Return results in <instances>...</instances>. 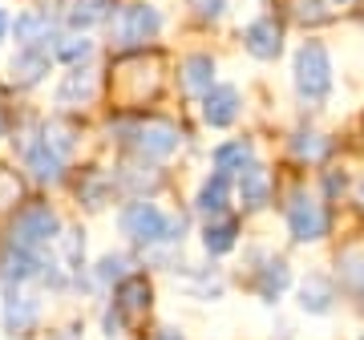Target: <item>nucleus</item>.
I'll return each instance as SVG.
<instances>
[{"label":"nucleus","instance_id":"14","mask_svg":"<svg viewBox=\"0 0 364 340\" xmlns=\"http://www.w3.org/2000/svg\"><path fill=\"white\" fill-rule=\"evenodd\" d=\"M239 90L235 85H210L207 93H203V122L207 126H215V130H223V126H231L235 118H239Z\"/></svg>","mask_w":364,"mask_h":340},{"label":"nucleus","instance_id":"10","mask_svg":"<svg viewBox=\"0 0 364 340\" xmlns=\"http://www.w3.org/2000/svg\"><path fill=\"white\" fill-rule=\"evenodd\" d=\"M243 45H247L255 61H275L284 53V25L275 16H259V21H251L243 28Z\"/></svg>","mask_w":364,"mask_h":340},{"label":"nucleus","instance_id":"18","mask_svg":"<svg viewBox=\"0 0 364 340\" xmlns=\"http://www.w3.org/2000/svg\"><path fill=\"white\" fill-rule=\"evenodd\" d=\"M239 198H243L247 211L267 207V198H272V174H267L259 162H251V166L239 170Z\"/></svg>","mask_w":364,"mask_h":340},{"label":"nucleus","instance_id":"20","mask_svg":"<svg viewBox=\"0 0 364 340\" xmlns=\"http://www.w3.org/2000/svg\"><path fill=\"white\" fill-rule=\"evenodd\" d=\"M287 284H291V267H287V260H263L259 275H255V292H259L267 304H275L279 296L287 292Z\"/></svg>","mask_w":364,"mask_h":340},{"label":"nucleus","instance_id":"34","mask_svg":"<svg viewBox=\"0 0 364 340\" xmlns=\"http://www.w3.org/2000/svg\"><path fill=\"white\" fill-rule=\"evenodd\" d=\"M49 340H81V328H61V332H53Z\"/></svg>","mask_w":364,"mask_h":340},{"label":"nucleus","instance_id":"3","mask_svg":"<svg viewBox=\"0 0 364 340\" xmlns=\"http://www.w3.org/2000/svg\"><path fill=\"white\" fill-rule=\"evenodd\" d=\"M296 93L304 97L308 105H320L328 102L332 93V57L320 41H304L296 49Z\"/></svg>","mask_w":364,"mask_h":340},{"label":"nucleus","instance_id":"35","mask_svg":"<svg viewBox=\"0 0 364 340\" xmlns=\"http://www.w3.org/2000/svg\"><path fill=\"white\" fill-rule=\"evenodd\" d=\"M154 340H182V332H178V328H158Z\"/></svg>","mask_w":364,"mask_h":340},{"label":"nucleus","instance_id":"9","mask_svg":"<svg viewBox=\"0 0 364 340\" xmlns=\"http://www.w3.org/2000/svg\"><path fill=\"white\" fill-rule=\"evenodd\" d=\"M150 300H154V284L142 272L122 275L114 284V308L122 312V320H134V316L150 312Z\"/></svg>","mask_w":364,"mask_h":340},{"label":"nucleus","instance_id":"38","mask_svg":"<svg viewBox=\"0 0 364 340\" xmlns=\"http://www.w3.org/2000/svg\"><path fill=\"white\" fill-rule=\"evenodd\" d=\"M0 134H4V110H0Z\"/></svg>","mask_w":364,"mask_h":340},{"label":"nucleus","instance_id":"6","mask_svg":"<svg viewBox=\"0 0 364 340\" xmlns=\"http://www.w3.org/2000/svg\"><path fill=\"white\" fill-rule=\"evenodd\" d=\"M162 33V13H158L154 4H142V0H134L126 9H117V21H114V41L117 45H146V41H154Z\"/></svg>","mask_w":364,"mask_h":340},{"label":"nucleus","instance_id":"5","mask_svg":"<svg viewBox=\"0 0 364 340\" xmlns=\"http://www.w3.org/2000/svg\"><path fill=\"white\" fill-rule=\"evenodd\" d=\"M328 227H332V215H328L324 203L316 195H308V191H296L291 203H287V231H291V239L296 243H316V239L328 235Z\"/></svg>","mask_w":364,"mask_h":340},{"label":"nucleus","instance_id":"31","mask_svg":"<svg viewBox=\"0 0 364 340\" xmlns=\"http://www.w3.org/2000/svg\"><path fill=\"white\" fill-rule=\"evenodd\" d=\"M16 203H21V179H16V170L0 166V211L16 207Z\"/></svg>","mask_w":364,"mask_h":340},{"label":"nucleus","instance_id":"32","mask_svg":"<svg viewBox=\"0 0 364 340\" xmlns=\"http://www.w3.org/2000/svg\"><path fill=\"white\" fill-rule=\"evenodd\" d=\"M223 9H227V0H195V13L203 16V21H219Z\"/></svg>","mask_w":364,"mask_h":340},{"label":"nucleus","instance_id":"21","mask_svg":"<svg viewBox=\"0 0 364 340\" xmlns=\"http://www.w3.org/2000/svg\"><path fill=\"white\" fill-rule=\"evenodd\" d=\"M117 186H126L134 198H146L150 191L162 186V174L154 166H146V158H138V162H126V166L117 170Z\"/></svg>","mask_w":364,"mask_h":340},{"label":"nucleus","instance_id":"4","mask_svg":"<svg viewBox=\"0 0 364 340\" xmlns=\"http://www.w3.org/2000/svg\"><path fill=\"white\" fill-rule=\"evenodd\" d=\"M61 235V215L49 203H25L16 207V219L9 227V243L25 251H45L49 243H57Z\"/></svg>","mask_w":364,"mask_h":340},{"label":"nucleus","instance_id":"29","mask_svg":"<svg viewBox=\"0 0 364 340\" xmlns=\"http://www.w3.org/2000/svg\"><path fill=\"white\" fill-rule=\"evenodd\" d=\"M340 280H344V288H348L364 308V251H348V255L340 260Z\"/></svg>","mask_w":364,"mask_h":340},{"label":"nucleus","instance_id":"26","mask_svg":"<svg viewBox=\"0 0 364 340\" xmlns=\"http://www.w3.org/2000/svg\"><path fill=\"white\" fill-rule=\"evenodd\" d=\"M53 57L57 61H65L69 69L85 65L93 57V41L85 37V33H69V37H57V45H53Z\"/></svg>","mask_w":364,"mask_h":340},{"label":"nucleus","instance_id":"15","mask_svg":"<svg viewBox=\"0 0 364 340\" xmlns=\"http://www.w3.org/2000/svg\"><path fill=\"white\" fill-rule=\"evenodd\" d=\"M114 9H117V0H69L65 25L77 28V33H85V28H93V25L114 21Z\"/></svg>","mask_w":364,"mask_h":340},{"label":"nucleus","instance_id":"36","mask_svg":"<svg viewBox=\"0 0 364 340\" xmlns=\"http://www.w3.org/2000/svg\"><path fill=\"white\" fill-rule=\"evenodd\" d=\"M4 33H9V16H4V9H0V41H4Z\"/></svg>","mask_w":364,"mask_h":340},{"label":"nucleus","instance_id":"2","mask_svg":"<svg viewBox=\"0 0 364 340\" xmlns=\"http://www.w3.org/2000/svg\"><path fill=\"white\" fill-rule=\"evenodd\" d=\"M138 158H170L182 146V130L166 118H130L114 126Z\"/></svg>","mask_w":364,"mask_h":340},{"label":"nucleus","instance_id":"1","mask_svg":"<svg viewBox=\"0 0 364 340\" xmlns=\"http://www.w3.org/2000/svg\"><path fill=\"white\" fill-rule=\"evenodd\" d=\"M117 227H122V235L138 243V248H158V243H178L182 231H186V223L178 215H166V211L150 203V198H134L122 207L117 215Z\"/></svg>","mask_w":364,"mask_h":340},{"label":"nucleus","instance_id":"24","mask_svg":"<svg viewBox=\"0 0 364 340\" xmlns=\"http://www.w3.org/2000/svg\"><path fill=\"white\" fill-rule=\"evenodd\" d=\"M235 239H239V223L227 219V215L207 219V227H203V248H207V255H227L235 248Z\"/></svg>","mask_w":364,"mask_h":340},{"label":"nucleus","instance_id":"17","mask_svg":"<svg viewBox=\"0 0 364 340\" xmlns=\"http://www.w3.org/2000/svg\"><path fill=\"white\" fill-rule=\"evenodd\" d=\"M332 304H336V284H332L328 275L312 272L299 284V308H304V312L324 316V312H332Z\"/></svg>","mask_w":364,"mask_h":340},{"label":"nucleus","instance_id":"7","mask_svg":"<svg viewBox=\"0 0 364 340\" xmlns=\"http://www.w3.org/2000/svg\"><path fill=\"white\" fill-rule=\"evenodd\" d=\"M0 324L13 340L37 336L41 328V300L25 288H4V308H0Z\"/></svg>","mask_w":364,"mask_h":340},{"label":"nucleus","instance_id":"19","mask_svg":"<svg viewBox=\"0 0 364 340\" xmlns=\"http://www.w3.org/2000/svg\"><path fill=\"white\" fill-rule=\"evenodd\" d=\"M227 203H231V179L227 174H210L195 195L198 215H207V219H219L223 211H227Z\"/></svg>","mask_w":364,"mask_h":340},{"label":"nucleus","instance_id":"23","mask_svg":"<svg viewBox=\"0 0 364 340\" xmlns=\"http://www.w3.org/2000/svg\"><path fill=\"white\" fill-rule=\"evenodd\" d=\"M210 85H215V61H210L207 53H191V57L182 61V90L203 97Z\"/></svg>","mask_w":364,"mask_h":340},{"label":"nucleus","instance_id":"16","mask_svg":"<svg viewBox=\"0 0 364 340\" xmlns=\"http://www.w3.org/2000/svg\"><path fill=\"white\" fill-rule=\"evenodd\" d=\"M25 166L37 183H61L65 179V158L57 154V150H49L45 142H33L25 150Z\"/></svg>","mask_w":364,"mask_h":340},{"label":"nucleus","instance_id":"37","mask_svg":"<svg viewBox=\"0 0 364 340\" xmlns=\"http://www.w3.org/2000/svg\"><path fill=\"white\" fill-rule=\"evenodd\" d=\"M356 203H360V211H364V183L356 186Z\"/></svg>","mask_w":364,"mask_h":340},{"label":"nucleus","instance_id":"22","mask_svg":"<svg viewBox=\"0 0 364 340\" xmlns=\"http://www.w3.org/2000/svg\"><path fill=\"white\" fill-rule=\"evenodd\" d=\"M215 174H239L243 166H251L255 162V150H251V142L247 138H235V142H223V146H215Z\"/></svg>","mask_w":364,"mask_h":340},{"label":"nucleus","instance_id":"25","mask_svg":"<svg viewBox=\"0 0 364 340\" xmlns=\"http://www.w3.org/2000/svg\"><path fill=\"white\" fill-rule=\"evenodd\" d=\"M57 248H61V267L81 280V267H85V231H77V227H61Z\"/></svg>","mask_w":364,"mask_h":340},{"label":"nucleus","instance_id":"30","mask_svg":"<svg viewBox=\"0 0 364 340\" xmlns=\"http://www.w3.org/2000/svg\"><path fill=\"white\" fill-rule=\"evenodd\" d=\"M122 275H130V260H126L122 251H109V255H102V260H97V267H93V280H97L102 288L117 284Z\"/></svg>","mask_w":364,"mask_h":340},{"label":"nucleus","instance_id":"13","mask_svg":"<svg viewBox=\"0 0 364 340\" xmlns=\"http://www.w3.org/2000/svg\"><path fill=\"white\" fill-rule=\"evenodd\" d=\"M97 97V73L90 65H77L69 69L65 81L57 85V105L61 110H81V105H90Z\"/></svg>","mask_w":364,"mask_h":340},{"label":"nucleus","instance_id":"33","mask_svg":"<svg viewBox=\"0 0 364 340\" xmlns=\"http://www.w3.org/2000/svg\"><path fill=\"white\" fill-rule=\"evenodd\" d=\"M356 4H360V0H316V9H332V13H348Z\"/></svg>","mask_w":364,"mask_h":340},{"label":"nucleus","instance_id":"28","mask_svg":"<svg viewBox=\"0 0 364 340\" xmlns=\"http://www.w3.org/2000/svg\"><path fill=\"white\" fill-rule=\"evenodd\" d=\"M109 191H114V179L102 174V170H90V174L81 179V186H77V195L85 198V207H93V211L109 203Z\"/></svg>","mask_w":364,"mask_h":340},{"label":"nucleus","instance_id":"12","mask_svg":"<svg viewBox=\"0 0 364 340\" xmlns=\"http://www.w3.org/2000/svg\"><path fill=\"white\" fill-rule=\"evenodd\" d=\"M49 65H53V53H45V49H16L13 61H9V81H13L16 90H33V85L45 81Z\"/></svg>","mask_w":364,"mask_h":340},{"label":"nucleus","instance_id":"11","mask_svg":"<svg viewBox=\"0 0 364 340\" xmlns=\"http://www.w3.org/2000/svg\"><path fill=\"white\" fill-rule=\"evenodd\" d=\"M41 275V251H25V248H9L0 251V284L4 288H25Z\"/></svg>","mask_w":364,"mask_h":340},{"label":"nucleus","instance_id":"27","mask_svg":"<svg viewBox=\"0 0 364 340\" xmlns=\"http://www.w3.org/2000/svg\"><path fill=\"white\" fill-rule=\"evenodd\" d=\"M291 154L299 162H324L332 154V138H324V134H316V130H299L291 138Z\"/></svg>","mask_w":364,"mask_h":340},{"label":"nucleus","instance_id":"8","mask_svg":"<svg viewBox=\"0 0 364 340\" xmlns=\"http://www.w3.org/2000/svg\"><path fill=\"white\" fill-rule=\"evenodd\" d=\"M9 28H13V37H16V49H45V53H53V45H57V25H53V16L45 13V9H28V13H21L16 21H9Z\"/></svg>","mask_w":364,"mask_h":340}]
</instances>
